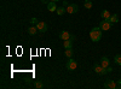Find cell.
I'll return each instance as SVG.
<instances>
[{"instance_id":"7a4b0ae2","label":"cell","mask_w":121,"mask_h":89,"mask_svg":"<svg viewBox=\"0 0 121 89\" xmlns=\"http://www.w3.org/2000/svg\"><path fill=\"white\" fill-rule=\"evenodd\" d=\"M65 10H67V13L74 15V13H76V12L79 11V6H78L76 4H69V5L65 7Z\"/></svg>"},{"instance_id":"8fae6325","label":"cell","mask_w":121,"mask_h":89,"mask_svg":"<svg viewBox=\"0 0 121 89\" xmlns=\"http://www.w3.org/2000/svg\"><path fill=\"white\" fill-rule=\"evenodd\" d=\"M100 16H102L103 19H108V21H109V18H110V16H112V13H110L108 10H103L102 13H100Z\"/></svg>"},{"instance_id":"9a60e30c","label":"cell","mask_w":121,"mask_h":89,"mask_svg":"<svg viewBox=\"0 0 121 89\" xmlns=\"http://www.w3.org/2000/svg\"><path fill=\"white\" fill-rule=\"evenodd\" d=\"M56 12H57V15H58V16H63V15L67 12V10H65V7H64V6H62V7H58Z\"/></svg>"},{"instance_id":"5bb4252c","label":"cell","mask_w":121,"mask_h":89,"mask_svg":"<svg viewBox=\"0 0 121 89\" xmlns=\"http://www.w3.org/2000/svg\"><path fill=\"white\" fill-rule=\"evenodd\" d=\"M63 46H64V48H73V40H65L64 42H63Z\"/></svg>"},{"instance_id":"ffe728a7","label":"cell","mask_w":121,"mask_h":89,"mask_svg":"<svg viewBox=\"0 0 121 89\" xmlns=\"http://www.w3.org/2000/svg\"><path fill=\"white\" fill-rule=\"evenodd\" d=\"M30 23H32V24H38V23H39V21H38V18L33 17L32 19H30Z\"/></svg>"},{"instance_id":"d6986e66","label":"cell","mask_w":121,"mask_h":89,"mask_svg":"<svg viewBox=\"0 0 121 89\" xmlns=\"http://www.w3.org/2000/svg\"><path fill=\"white\" fill-rule=\"evenodd\" d=\"M34 87H35L36 89H41V88L44 87V84H43V82H41V81H36V82L34 83Z\"/></svg>"},{"instance_id":"4fadbf2b","label":"cell","mask_w":121,"mask_h":89,"mask_svg":"<svg viewBox=\"0 0 121 89\" xmlns=\"http://www.w3.org/2000/svg\"><path fill=\"white\" fill-rule=\"evenodd\" d=\"M27 31H28L29 35H35L36 31H39V30H38V28H36V27H29Z\"/></svg>"},{"instance_id":"277c9868","label":"cell","mask_w":121,"mask_h":89,"mask_svg":"<svg viewBox=\"0 0 121 89\" xmlns=\"http://www.w3.org/2000/svg\"><path fill=\"white\" fill-rule=\"evenodd\" d=\"M99 28L102 29L103 31H107V30H109V29L112 28V23H110L108 19H103V21L99 23Z\"/></svg>"},{"instance_id":"ba28073f","label":"cell","mask_w":121,"mask_h":89,"mask_svg":"<svg viewBox=\"0 0 121 89\" xmlns=\"http://www.w3.org/2000/svg\"><path fill=\"white\" fill-rule=\"evenodd\" d=\"M57 5H56V1H50L47 3V10L50 12H56L57 11Z\"/></svg>"},{"instance_id":"2e32d148","label":"cell","mask_w":121,"mask_h":89,"mask_svg":"<svg viewBox=\"0 0 121 89\" xmlns=\"http://www.w3.org/2000/svg\"><path fill=\"white\" fill-rule=\"evenodd\" d=\"M73 48H65V52H64V55L68 57V58H72L73 57Z\"/></svg>"},{"instance_id":"5b68a950","label":"cell","mask_w":121,"mask_h":89,"mask_svg":"<svg viewBox=\"0 0 121 89\" xmlns=\"http://www.w3.org/2000/svg\"><path fill=\"white\" fill-rule=\"evenodd\" d=\"M65 67L68 69V70L73 71V70H75V69L78 67V63L74 60V59H72V58H70L69 60H68V63H67V65H65Z\"/></svg>"},{"instance_id":"8992f818","label":"cell","mask_w":121,"mask_h":89,"mask_svg":"<svg viewBox=\"0 0 121 89\" xmlns=\"http://www.w3.org/2000/svg\"><path fill=\"white\" fill-rule=\"evenodd\" d=\"M104 88H107V89H115V88H117V83L115 81H113V80H109V81H107L104 83Z\"/></svg>"},{"instance_id":"cb8c5ba5","label":"cell","mask_w":121,"mask_h":89,"mask_svg":"<svg viewBox=\"0 0 121 89\" xmlns=\"http://www.w3.org/2000/svg\"><path fill=\"white\" fill-rule=\"evenodd\" d=\"M50 1H56V3H57V1H58V0H50Z\"/></svg>"},{"instance_id":"3957f363","label":"cell","mask_w":121,"mask_h":89,"mask_svg":"<svg viewBox=\"0 0 121 89\" xmlns=\"http://www.w3.org/2000/svg\"><path fill=\"white\" fill-rule=\"evenodd\" d=\"M93 70H95V72L98 74V75H107V74H108V72H107V69L103 67L102 65H99V64H95Z\"/></svg>"},{"instance_id":"7402d4cb","label":"cell","mask_w":121,"mask_h":89,"mask_svg":"<svg viewBox=\"0 0 121 89\" xmlns=\"http://www.w3.org/2000/svg\"><path fill=\"white\" fill-rule=\"evenodd\" d=\"M117 88H121V80H117Z\"/></svg>"},{"instance_id":"30bf717a","label":"cell","mask_w":121,"mask_h":89,"mask_svg":"<svg viewBox=\"0 0 121 89\" xmlns=\"http://www.w3.org/2000/svg\"><path fill=\"white\" fill-rule=\"evenodd\" d=\"M100 65H102L103 67H105V69L110 65V62H109L108 57H102V58H100Z\"/></svg>"},{"instance_id":"44dd1931","label":"cell","mask_w":121,"mask_h":89,"mask_svg":"<svg viewBox=\"0 0 121 89\" xmlns=\"http://www.w3.org/2000/svg\"><path fill=\"white\" fill-rule=\"evenodd\" d=\"M112 71H113V69L110 67V66H108V67H107V72L109 74V72H112Z\"/></svg>"},{"instance_id":"52a82bcc","label":"cell","mask_w":121,"mask_h":89,"mask_svg":"<svg viewBox=\"0 0 121 89\" xmlns=\"http://www.w3.org/2000/svg\"><path fill=\"white\" fill-rule=\"evenodd\" d=\"M36 28H38V30H39L40 33H46V30L48 29V27H47V24H46L45 22H39V23L36 24Z\"/></svg>"},{"instance_id":"e0dca14e","label":"cell","mask_w":121,"mask_h":89,"mask_svg":"<svg viewBox=\"0 0 121 89\" xmlns=\"http://www.w3.org/2000/svg\"><path fill=\"white\" fill-rule=\"evenodd\" d=\"M92 3H91L90 1V0H85V3H84V7L85 8H87V10H91V8H92Z\"/></svg>"},{"instance_id":"7c38bea8","label":"cell","mask_w":121,"mask_h":89,"mask_svg":"<svg viewBox=\"0 0 121 89\" xmlns=\"http://www.w3.org/2000/svg\"><path fill=\"white\" fill-rule=\"evenodd\" d=\"M109 22L112 23V24H114V23H117V22H119V16H117L116 13L112 15V16H110V18H109Z\"/></svg>"},{"instance_id":"6da1fadb","label":"cell","mask_w":121,"mask_h":89,"mask_svg":"<svg viewBox=\"0 0 121 89\" xmlns=\"http://www.w3.org/2000/svg\"><path fill=\"white\" fill-rule=\"evenodd\" d=\"M102 29H100L99 27H95L92 30L90 31V37L91 40H92L93 42H98L100 39H102Z\"/></svg>"},{"instance_id":"9c48e42d","label":"cell","mask_w":121,"mask_h":89,"mask_svg":"<svg viewBox=\"0 0 121 89\" xmlns=\"http://www.w3.org/2000/svg\"><path fill=\"white\" fill-rule=\"evenodd\" d=\"M70 37H72V34H70V33H68V31H65V30L60 31V34H59V39H62L63 41H65V40H69Z\"/></svg>"},{"instance_id":"ac0fdd59","label":"cell","mask_w":121,"mask_h":89,"mask_svg":"<svg viewBox=\"0 0 121 89\" xmlns=\"http://www.w3.org/2000/svg\"><path fill=\"white\" fill-rule=\"evenodd\" d=\"M114 62L116 65H121V54H116L114 58Z\"/></svg>"},{"instance_id":"603a6c76","label":"cell","mask_w":121,"mask_h":89,"mask_svg":"<svg viewBox=\"0 0 121 89\" xmlns=\"http://www.w3.org/2000/svg\"><path fill=\"white\" fill-rule=\"evenodd\" d=\"M41 3H44V4L45 3H50V0H41Z\"/></svg>"}]
</instances>
